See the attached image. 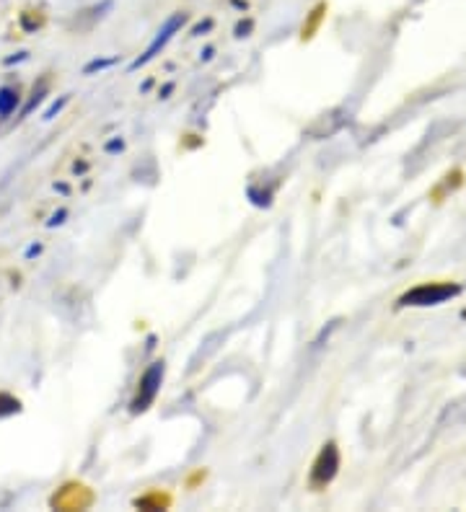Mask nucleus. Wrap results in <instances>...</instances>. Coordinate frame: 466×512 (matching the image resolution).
<instances>
[{"instance_id":"obj_1","label":"nucleus","mask_w":466,"mask_h":512,"mask_svg":"<svg viewBox=\"0 0 466 512\" xmlns=\"http://www.w3.org/2000/svg\"><path fill=\"white\" fill-rule=\"evenodd\" d=\"M339 471V450L334 443H326L319 450L316 455L314 466H311V474H309V487L314 491L324 489V487H329L334 482V476Z\"/></svg>"},{"instance_id":"obj_2","label":"nucleus","mask_w":466,"mask_h":512,"mask_svg":"<svg viewBox=\"0 0 466 512\" xmlns=\"http://www.w3.org/2000/svg\"><path fill=\"white\" fill-rule=\"evenodd\" d=\"M164 373H166V365L161 360L153 362L151 368L145 370L143 378H140V383H137V393L130 409H132V414H143L145 409L151 407L153 401H156L158 391H161V383H164Z\"/></svg>"},{"instance_id":"obj_3","label":"nucleus","mask_w":466,"mask_h":512,"mask_svg":"<svg viewBox=\"0 0 466 512\" xmlns=\"http://www.w3.org/2000/svg\"><path fill=\"white\" fill-rule=\"evenodd\" d=\"M461 287L459 285H443V282H433V285H420L409 290L407 295H402V306H436V303H443L453 295H459Z\"/></svg>"},{"instance_id":"obj_4","label":"nucleus","mask_w":466,"mask_h":512,"mask_svg":"<svg viewBox=\"0 0 466 512\" xmlns=\"http://www.w3.org/2000/svg\"><path fill=\"white\" fill-rule=\"evenodd\" d=\"M184 23H187V13H174V16H169V18H166V23L161 26V31L156 34V39H153L151 45H148V50H145V52L140 54L137 60H132L130 70H137V68H143V65H148V62H151L153 57H156V54L161 52V50H164V47L169 45V42H171L174 34H176V31H179L181 26H184Z\"/></svg>"},{"instance_id":"obj_5","label":"nucleus","mask_w":466,"mask_h":512,"mask_svg":"<svg viewBox=\"0 0 466 512\" xmlns=\"http://www.w3.org/2000/svg\"><path fill=\"white\" fill-rule=\"evenodd\" d=\"M18 98H21V93H18V88H13V86H3V88H0V120H6V117H11V114L16 112Z\"/></svg>"},{"instance_id":"obj_6","label":"nucleus","mask_w":466,"mask_h":512,"mask_svg":"<svg viewBox=\"0 0 466 512\" xmlns=\"http://www.w3.org/2000/svg\"><path fill=\"white\" fill-rule=\"evenodd\" d=\"M16 412H21L18 399L8 396V393H0V417H11V414H16Z\"/></svg>"},{"instance_id":"obj_7","label":"nucleus","mask_w":466,"mask_h":512,"mask_svg":"<svg viewBox=\"0 0 466 512\" xmlns=\"http://www.w3.org/2000/svg\"><path fill=\"white\" fill-rule=\"evenodd\" d=\"M114 62H117V57H109V60H93V62H89V65L83 68V73H86V76H91V73H96V70L112 68Z\"/></svg>"},{"instance_id":"obj_8","label":"nucleus","mask_w":466,"mask_h":512,"mask_svg":"<svg viewBox=\"0 0 466 512\" xmlns=\"http://www.w3.org/2000/svg\"><path fill=\"white\" fill-rule=\"evenodd\" d=\"M45 91H47V86H39V88H34V93H31V101L26 106H23V117H26V114H31V109H34V106L39 104V101H42V98H45Z\"/></svg>"},{"instance_id":"obj_9","label":"nucleus","mask_w":466,"mask_h":512,"mask_svg":"<svg viewBox=\"0 0 466 512\" xmlns=\"http://www.w3.org/2000/svg\"><path fill=\"white\" fill-rule=\"evenodd\" d=\"M65 104H68V96H62L60 101H55V104L50 106V109H47V112H45V120H52L55 114L60 112V109H62V106H65Z\"/></svg>"},{"instance_id":"obj_10","label":"nucleus","mask_w":466,"mask_h":512,"mask_svg":"<svg viewBox=\"0 0 466 512\" xmlns=\"http://www.w3.org/2000/svg\"><path fill=\"white\" fill-rule=\"evenodd\" d=\"M62 218H65V210L57 212V215H55V218L50 220V226H57V223H62Z\"/></svg>"},{"instance_id":"obj_11","label":"nucleus","mask_w":466,"mask_h":512,"mask_svg":"<svg viewBox=\"0 0 466 512\" xmlns=\"http://www.w3.org/2000/svg\"><path fill=\"white\" fill-rule=\"evenodd\" d=\"M34 254H39V246H31V249L26 251V256H34Z\"/></svg>"}]
</instances>
